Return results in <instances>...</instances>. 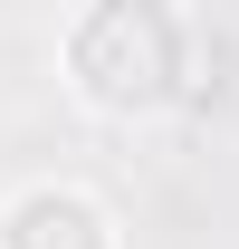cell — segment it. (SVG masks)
Instances as JSON below:
<instances>
[{
  "label": "cell",
  "mask_w": 239,
  "mask_h": 249,
  "mask_svg": "<svg viewBox=\"0 0 239 249\" xmlns=\"http://www.w3.org/2000/svg\"><path fill=\"white\" fill-rule=\"evenodd\" d=\"M67 77L105 106V115H153L182 96V19L153 0H105L67 38Z\"/></svg>",
  "instance_id": "6da1fadb"
},
{
  "label": "cell",
  "mask_w": 239,
  "mask_h": 249,
  "mask_svg": "<svg viewBox=\"0 0 239 249\" xmlns=\"http://www.w3.org/2000/svg\"><path fill=\"white\" fill-rule=\"evenodd\" d=\"M0 249H115V220L77 182H29L0 211Z\"/></svg>",
  "instance_id": "7a4b0ae2"
}]
</instances>
